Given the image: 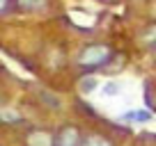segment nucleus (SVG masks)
<instances>
[{
	"label": "nucleus",
	"mask_w": 156,
	"mask_h": 146,
	"mask_svg": "<svg viewBox=\"0 0 156 146\" xmlns=\"http://www.w3.org/2000/svg\"><path fill=\"white\" fill-rule=\"evenodd\" d=\"M80 146H112V144L106 139V137H101V135H90Z\"/></svg>",
	"instance_id": "obj_5"
},
{
	"label": "nucleus",
	"mask_w": 156,
	"mask_h": 146,
	"mask_svg": "<svg viewBox=\"0 0 156 146\" xmlns=\"http://www.w3.org/2000/svg\"><path fill=\"white\" fill-rule=\"evenodd\" d=\"M80 135L73 126H64L62 130L55 135V146H80Z\"/></svg>",
	"instance_id": "obj_2"
},
{
	"label": "nucleus",
	"mask_w": 156,
	"mask_h": 146,
	"mask_svg": "<svg viewBox=\"0 0 156 146\" xmlns=\"http://www.w3.org/2000/svg\"><path fill=\"white\" fill-rule=\"evenodd\" d=\"M142 39H145L147 44H154V41H156V25H151V28L147 30V32H145V37H142Z\"/></svg>",
	"instance_id": "obj_8"
},
{
	"label": "nucleus",
	"mask_w": 156,
	"mask_h": 146,
	"mask_svg": "<svg viewBox=\"0 0 156 146\" xmlns=\"http://www.w3.org/2000/svg\"><path fill=\"white\" fill-rule=\"evenodd\" d=\"M21 5L28 7V9H37V7L44 5V0H21Z\"/></svg>",
	"instance_id": "obj_7"
},
{
	"label": "nucleus",
	"mask_w": 156,
	"mask_h": 146,
	"mask_svg": "<svg viewBox=\"0 0 156 146\" xmlns=\"http://www.w3.org/2000/svg\"><path fill=\"white\" fill-rule=\"evenodd\" d=\"M122 119H124V121H151V112H147V110H138V112H126Z\"/></svg>",
	"instance_id": "obj_4"
},
{
	"label": "nucleus",
	"mask_w": 156,
	"mask_h": 146,
	"mask_svg": "<svg viewBox=\"0 0 156 146\" xmlns=\"http://www.w3.org/2000/svg\"><path fill=\"white\" fill-rule=\"evenodd\" d=\"M28 146H55V135L44 130H34L28 137Z\"/></svg>",
	"instance_id": "obj_3"
},
{
	"label": "nucleus",
	"mask_w": 156,
	"mask_h": 146,
	"mask_svg": "<svg viewBox=\"0 0 156 146\" xmlns=\"http://www.w3.org/2000/svg\"><path fill=\"white\" fill-rule=\"evenodd\" d=\"M94 87H97V80H94V78H85V80H83V85H80V89H83L85 94L92 91Z\"/></svg>",
	"instance_id": "obj_6"
},
{
	"label": "nucleus",
	"mask_w": 156,
	"mask_h": 146,
	"mask_svg": "<svg viewBox=\"0 0 156 146\" xmlns=\"http://www.w3.org/2000/svg\"><path fill=\"white\" fill-rule=\"evenodd\" d=\"M106 94L108 96H115L117 94V85H106Z\"/></svg>",
	"instance_id": "obj_10"
},
{
	"label": "nucleus",
	"mask_w": 156,
	"mask_h": 146,
	"mask_svg": "<svg viewBox=\"0 0 156 146\" xmlns=\"http://www.w3.org/2000/svg\"><path fill=\"white\" fill-rule=\"evenodd\" d=\"M2 119H5V121H16V123H19L21 114H9V110H2Z\"/></svg>",
	"instance_id": "obj_9"
},
{
	"label": "nucleus",
	"mask_w": 156,
	"mask_h": 146,
	"mask_svg": "<svg viewBox=\"0 0 156 146\" xmlns=\"http://www.w3.org/2000/svg\"><path fill=\"white\" fill-rule=\"evenodd\" d=\"M112 57V48L106 44H94V46H87V48L83 50V53L78 55V64L83 68H99L103 66L106 62H110Z\"/></svg>",
	"instance_id": "obj_1"
}]
</instances>
